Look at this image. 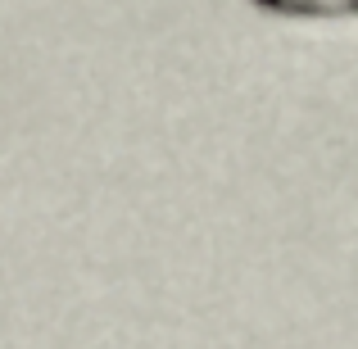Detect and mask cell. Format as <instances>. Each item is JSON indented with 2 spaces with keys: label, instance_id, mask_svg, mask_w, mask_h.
Masks as SVG:
<instances>
[{
  "label": "cell",
  "instance_id": "1",
  "mask_svg": "<svg viewBox=\"0 0 358 349\" xmlns=\"http://www.w3.org/2000/svg\"><path fill=\"white\" fill-rule=\"evenodd\" d=\"M281 14H308V18H336V14H358V0H263Z\"/></svg>",
  "mask_w": 358,
  "mask_h": 349
}]
</instances>
